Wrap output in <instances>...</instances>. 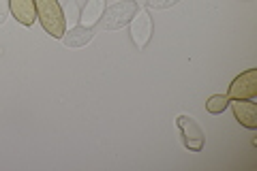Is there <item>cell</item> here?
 I'll use <instances>...</instances> for the list:
<instances>
[{
  "mask_svg": "<svg viewBox=\"0 0 257 171\" xmlns=\"http://www.w3.org/2000/svg\"><path fill=\"white\" fill-rule=\"evenodd\" d=\"M37 20L41 22L43 30L54 39H62L67 32V20H64L62 7L58 0H35Z\"/></svg>",
  "mask_w": 257,
  "mask_h": 171,
  "instance_id": "6da1fadb",
  "label": "cell"
},
{
  "mask_svg": "<svg viewBox=\"0 0 257 171\" xmlns=\"http://www.w3.org/2000/svg\"><path fill=\"white\" fill-rule=\"evenodd\" d=\"M135 13H138V3H133V0H118L109 9L103 11L101 26L103 30H120L128 26V22L133 20Z\"/></svg>",
  "mask_w": 257,
  "mask_h": 171,
  "instance_id": "7a4b0ae2",
  "label": "cell"
},
{
  "mask_svg": "<svg viewBox=\"0 0 257 171\" xmlns=\"http://www.w3.org/2000/svg\"><path fill=\"white\" fill-rule=\"evenodd\" d=\"M176 124H178V128H180L184 148L191 150V152H202L204 150L206 135H204V128L197 124L195 118H191V116H178Z\"/></svg>",
  "mask_w": 257,
  "mask_h": 171,
  "instance_id": "3957f363",
  "label": "cell"
},
{
  "mask_svg": "<svg viewBox=\"0 0 257 171\" xmlns=\"http://www.w3.org/2000/svg\"><path fill=\"white\" fill-rule=\"evenodd\" d=\"M131 24V41L133 45L138 47L140 52H144L150 43L152 37V18L146 9H138V13L133 15V20L128 22Z\"/></svg>",
  "mask_w": 257,
  "mask_h": 171,
  "instance_id": "277c9868",
  "label": "cell"
},
{
  "mask_svg": "<svg viewBox=\"0 0 257 171\" xmlns=\"http://www.w3.org/2000/svg\"><path fill=\"white\" fill-rule=\"evenodd\" d=\"M257 94V69H248L244 73L231 81L229 90H227V99H255Z\"/></svg>",
  "mask_w": 257,
  "mask_h": 171,
  "instance_id": "5b68a950",
  "label": "cell"
},
{
  "mask_svg": "<svg viewBox=\"0 0 257 171\" xmlns=\"http://www.w3.org/2000/svg\"><path fill=\"white\" fill-rule=\"evenodd\" d=\"M231 109H234L236 120L242 124L244 128H257V105L253 103V99H234L229 101Z\"/></svg>",
  "mask_w": 257,
  "mask_h": 171,
  "instance_id": "8992f818",
  "label": "cell"
},
{
  "mask_svg": "<svg viewBox=\"0 0 257 171\" xmlns=\"http://www.w3.org/2000/svg\"><path fill=\"white\" fill-rule=\"evenodd\" d=\"M9 11L22 26H32L37 20L35 0H9Z\"/></svg>",
  "mask_w": 257,
  "mask_h": 171,
  "instance_id": "52a82bcc",
  "label": "cell"
},
{
  "mask_svg": "<svg viewBox=\"0 0 257 171\" xmlns=\"http://www.w3.org/2000/svg\"><path fill=\"white\" fill-rule=\"evenodd\" d=\"M103 11H105V0H88L82 5V13H79V26L94 28L101 22Z\"/></svg>",
  "mask_w": 257,
  "mask_h": 171,
  "instance_id": "ba28073f",
  "label": "cell"
},
{
  "mask_svg": "<svg viewBox=\"0 0 257 171\" xmlns=\"http://www.w3.org/2000/svg\"><path fill=\"white\" fill-rule=\"evenodd\" d=\"M94 39V30L86 28V26H75L69 32L62 35V43L64 47H86L90 41Z\"/></svg>",
  "mask_w": 257,
  "mask_h": 171,
  "instance_id": "9c48e42d",
  "label": "cell"
},
{
  "mask_svg": "<svg viewBox=\"0 0 257 171\" xmlns=\"http://www.w3.org/2000/svg\"><path fill=\"white\" fill-rule=\"evenodd\" d=\"M227 105H229L227 94H212L210 99L206 101V109L210 113H223L225 109H227Z\"/></svg>",
  "mask_w": 257,
  "mask_h": 171,
  "instance_id": "30bf717a",
  "label": "cell"
},
{
  "mask_svg": "<svg viewBox=\"0 0 257 171\" xmlns=\"http://www.w3.org/2000/svg\"><path fill=\"white\" fill-rule=\"evenodd\" d=\"M180 0H146L148 9H170V7L178 5Z\"/></svg>",
  "mask_w": 257,
  "mask_h": 171,
  "instance_id": "8fae6325",
  "label": "cell"
},
{
  "mask_svg": "<svg viewBox=\"0 0 257 171\" xmlns=\"http://www.w3.org/2000/svg\"><path fill=\"white\" fill-rule=\"evenodd\" d=\"M7 15H9V0H0V26L7 22Z\"/></svg>",
  "mask_w": 257,
  "mask_h": 171,
  "instance_id": "7c38bea8",
  "label": "cell"
},
{
  "mask_svg": "<svg viewBox=\"0 0 257 171\" xmlns=\"http://www.w3.org/2000/svg\"><path fill=\"white\" fill-rule=\"evenodd\" d=\"M133 3H138V5H146V0H133Z\"/></svg>",
  "mask_w": 257,
  "mask_h": 171,
  "instance_id": "4fadbf2b",
  "label": "cell"
}]
</instances>
